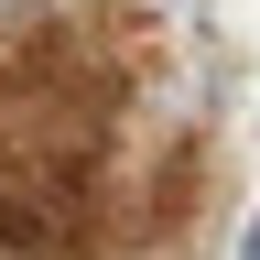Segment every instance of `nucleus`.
Here are the masks:
<instances>
[{"mask_svg":"<svg viewBox=\"0 0 260 260\" xmlns=\"http://www.w3.org/2000/svg\"><path fill=\"white\" fill-rule=\"evenodd\" d=\"M239 260H260V217H249V239H239Z\"/></svg>","mask_w":260,"mask_h":260,"instance_id":"obj_1","label":"nucleus"}]
</instances>
